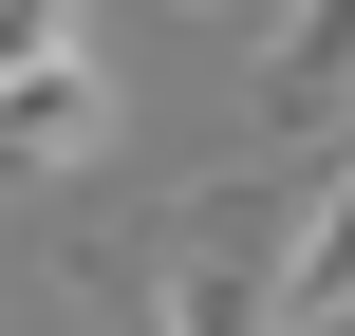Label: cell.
Returning <instances> with one entry per match:
<instances>
[{"mask_svg":"<svg viewBox=\"0 0 355 336\" xmlns=\"http://www.w3.org/2000/svg\"><path fill=\"white\" fill-rule=\"evenodd\" d=\"M94 150H112V75H94V56L0 75V187H56V168H94Z\"/></svg>","mask_w":355,"mask_h":336,"instance_id":"cell-1","label":"cell"},{"mask_svg":"<svg viewBox=\"0 0 355 336\" xmlns=\"http://www.w3.org/2000/svg\"><path fill=\"white\" fill-rule=\"evenodd\" d=\"M262 131H355V0L262 19Z\"/></svg>","mask_w":355,"mask_h":336,"instance_id":"cell-2","label":"cell"},{"mask_svg":"<svg viewBox=\"0 0 355 336\" xmlns=\"http://www.w3.org/2000/svg\"><path fill=\"white\" fill-rule=\"evenodd\" d=\"M281 299H300V336H337V318H355V150L300 187V262H281Z\"/></svg>","mask_w":355,"mask_h":336,"instance_id":"cell-3","label":"cell"},{"mask_svg":"<svg viewBox=\"0 0 355 336\" xmlns=\"http://www.w3.org/2000/svg\"><path fill=\"white\" fill-rule=\"evenodd\" d=\"M37 56H94V19L75 0H0V75H37Z\"/></svg>","mask_w":355,"mask_h":336,"instance_id":"cell-4","label":"cell"}]
</instances>
